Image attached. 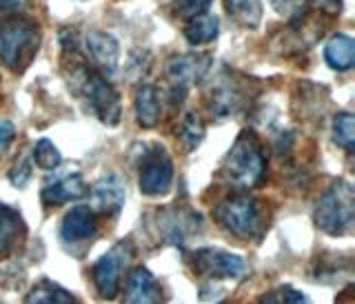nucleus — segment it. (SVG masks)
Segmentation results:
<instances>
[{
    "mask_svg": "<svg viewBox=\"0 0 355 304\" xmlns=\"http://www.w3.org/2000/svg\"><path fill=\"white\" fill-rule=\"evenodd\" d=\"M222 178L236 189H258L266 180V155L253 131H242L229 149Z\"/></svg>",
    "mask_w": 355,
    "mask_h": 304,
    "instance_id": "1",
    "label": "nucleus"
},
{
    "mask_svg": "<svg viewBox=\"0 0 355 304\" xmlns=\"http://www.w3.org/2000/svg\"><path fill=\"white\" fill-rule=\"evenodd\" d=\"M40 47V27L33 20L0 18V62L11 71L27 69Z\"/></svg>",
    "mask_w": 355,
    "mask_h": 304,
    "instance_id": "2",
    "label": "nucleus"
},
{
    "mask_svg": "<svg viewBox=\"0 0 355 304\" xmlns=\"http://www.w3.org/2000/svg\"><path fill=\"white\" fill-rule=\"evenodd\" d=\"M355 222V189L347 180H336L315 205V224L329 235L351 233Z\"/></svg>",
    "mask_w": 355,
    "mask_h": 304,
    "instance_id": "3",
    "label": "nucleus"
},
{
    "mask_svg": "<svg viewBox=\"0 0 355 304\" xmlns=\"http://www.w3.org/2000/svg\"><path fill=\"white\" fill-rule=\"evenodd\" d=\"M73 76H76V89L85 96L87 105L92 107L98 120L109 127H116L122 118V105L118 92L107 83V78L103 74H98L96 69H89L85 65H76Z\"/></svg>",
    "mask_w": 355,
    "mask_h": 304,
    "instance_id": "4",
    "label": "nucleus"
},
{
    "mask_svg": "<svg viewBox=\"0 0 355 304\" xmlns=\"http://www.w3.org/2000/svg\"><path fill=\"white\" fill-rule=\"evenodd\" d=\"M214 218L222 229L240 240H258L262 235V211L251 196H233L214 209Z\"/></svg>",
    "mask_w": 355,
    "mask_h": 304,
    "instance_id": "5",
    "label": "nucleus"
},
{
    "mask_svg": "<svg viewBox=\"0 0 355 304\" xmlns=\"http://www.w3.org/2000/svg\"><path fill=\"white\" fill-rule=\"evenodd\" d=\"M133 260V244L131 240H120L111 249L96 260L92 267V280L96 287V294L103 300H116L122 287V276L129 269Z\"/></svg>",
    "mask_w": 355,
    "mask_h": 304,
    "instance_id": "6",
    "label": "nucleus"
},
{
    "mask_svg": "<svg viewBox=\"0 0 355 304\" xmlns=\"http://www.w3.org/2000/svg\"><path fill=\"white\" fill-rule=\"evenodd\" d=\"M138 187L144 196H166L173 187V162L160 144L144 147L138 167Z\"/></svg>",
    "mask_w": 355,
    "mask_h": 304,
    "instance_id": "7",
    "label": "nucleus"
},
{
    "mask_svg": "<svg viewBox=\"0 0 355 304\" xmlns=\"http://www.w3.org/2000/svg\"><path fill=\"white\" fill-rule=\"evenodd\" d=\"M193 271L202 278L218 282V280H240L247 276V262L240 255L216 249V246H202L196 249L189 257Z\"/></svg>",
    "mask_w": 355,
    "mask_h": 304,
    "instance_id": "8",
    "label": "nucleus"
},
{
    "mask_svg": "<svg viewBox=\"0 0 355 304\" xmlns=\"http://www.w3.org/2000/svg\"><path fill=\"white\" fill-rule=\"evenodd\" d=\"M211 65H214V60H211L209 53H184L166 60L164 71L173 89H180L184 94L189 85H198L205 81L211 71Z\"/></svg>",
    "mask_w": 355,
    "mask_h": 304,
    "instance_id": "9",
    "label": "nucleus"
},
{
    "mask_svg": "<svg viewBox=\"0 0 355 304\" xmlns=\"http://www.w3.org/2000/svg\"><path fill=\"white\" fill-rule=\"evenodd\" d=\"M85 53L94 69L103 76H114L120 60L118 40L105 31H89L85 36Z\"/></svg>",
    "mask_w": 355,
    "mask_h": 304,
    "instance_id": "10",
    "label": "nucleus"
},
{
    "mask_svg": "<svg viewBox=\"0 0 355 304\" xmlns=\"http://www.w3.org/2000/svg\"><path fill=\"white\" fill-rule=\"evenodd\" d=\"M85 196H89V187L80 174H64L58 178H51L40 189V200L44 207H60Z\"/></svg>",
    "mask_w": 355,
    "mask_h": 304,
    "instance_id": "11",
    "label": "nucleus"
},
{
    "mask_svg": "<svg viewBox=\"0 0 355 304\" xmlns=\"http://www.w3.org/2000/svg\"><path fill=\"white\" fill-rule=\"evenodd\" d=\"M200 227V216L193 211H184L180 207H169L158 211V231L166 244L184 246L187 235Z\"/></svg>",
    "mask_w": 355,
    "mask_h": 304,
    "instance_id": "12",
    "label": "nucleus"
},
{
    "mask_svg": "<svg viewBox=\"0 0 355 304\" xmlns=\"http://www.w3.org/2000/svg\"><path fill=\"white\" fill-rule=\"evenodd\" d=\"M162 285L147 267L131 269L125 285V304H164Z\"/></svg>",
    "mask_w": 355,
    "mask_h": 304,
    "instance_id": "13",
    "label": "nucleus"
},
{
    "mask_svg": "<svg viewBox=\"0 0 355 304\" xmlns=\"http://www.w3.org/2000/svg\"><path fill=\"white\" fill-rule=\"evenodd\" d=\"M98 233V216L92 207H73L60 222V240L67 246L83 244Z\"/></svg>",
    "mask_w": 355,
    "mask_h": 304,
    "instance_id": "14",
    "label": "nucleus"
},
{
    "mask_svg": "<svg viewBox=\"0 0 355 304\" xmlns=\"http://www.w3.org/2000/svg\"><path fill=\"white\" fill-rule=\"evenodd\" d=\"M89 196H92V209L96 216L100 213V216H111V218L118 216L127 200L125 187H122V183L116 176L98 180V183L89 189Z\"/></svg>",
    "mask_w": 355,
    "mask_h": 304,
    "instance_id": "15",
    "label": "nucleus"
},
{
    "mask_svg": "<svg viewBox=\"0 0 355 304\" xmlns=\"http://www.w3.org/2000/svg\"><path fill=\"white\" fill-rule=\"evenodd\" d=\"M25 231L27 229L20 213L5 202H0V260H5L16 251L20 240L25 238Z\"/></svg>",
    "mask_w": 355,
    "mask_h": 304,
    "instance_id": "16",
    "label": "nucleus"
},
{
    "mask_svg": "<svg viewBox=\"0 0 355 304\" xmlns=\"http://www.w3.org/2000/svg\"><path fill=\"white\" fill-rule=\"evenodd\" d=\"M324 60L331 69L349 71L355 65V40L347 33H336L324 47Z\"/></svg>",
    "mask_w": 355,
    "mask_h": 304,
    "instance_id": "17",
    "label": "nucleus"
},
{
    "mask_svg": "<svg viewBox=\"0 0 355 304\" xmlns=\"http://www.w3.org/2000/svg\"><path fill=\"white\" fill-rule=\"evenodd\" d=\"M136 118L138 125L151 129L160 120V96L153 85H140L136 92Z\"/></svg>",
    "mask_w": 355,
    "mask_h": 304,
    "instance_id": "18",
    "label": "nucleus"
},
{
    "mask_svg": "<svg viewBox=\"0 0 355 304\" xmlns=\"http://www.w3.org/2000/svg\"><path fill=\"white\" fill-rule=\"evenodd\" d=\"M25 304H83L71 291H67L53 280H40L25 296Z\"/></svg>",
    "mask_w": 355,
    "mask_h": 304,
    "instance_id": "19",
    "label": "nucleus"
},
{
    "mask_svg": "<svg viewBox=\"0 0 355 304\" xmlns=\"http://www.w3.org/2000/svg\"><path fill=\"white\" fill-rule=\"evenodd\" d=\"M220 33V20L214 14H200L191 20H187L184 25V38L189 44H209L218 38Z\"/></svg>",
    "mask_w": 355,
    "mask_h": 304,
    "instance_id": "20",
    "label": "nucleus"
},
{
    "mask_svg": "<svg viewBox=\"0 0 355 304\" xmlns=\"http://www.w3.org/2000/svg\"><path fill=\"white\" fill-rule=\"evenodd\" d=\"M227 14L247 29H258L262 22V0H225Z\"/></svg>",
    "mask_w": 355,
    "mask_h": 304,
    "instance_id": "21",
    "label": "nucleus"
},
{
    "mask_svg": "<svg viewBox=\"0 0 355 304\" xmlns=\"http://www.w3.org/2000/svg\"><path fill=\"white\" fill-rule=\"evenodd\" d=\"M333 140H336L342 149H347L349 153L355 147V116L351 111H340L333 118Z\"/></svg>",
    "mask_w": 355,
    "mask_h": 304,
    "instance_id": "22",
    "label": "nucleus"
},
{
    "mask_svg": "<svg viewBox=\"0 0 355 304\" xmlns=\"http://www.w3.org/2000/svg\"><path fill=\"white\" fill-rule=\"evenodd\" d=\"M175 133H178V138L182 140L184 149L193 151L198 144L202 142V138H205V125H202V120H200V116L191 111V114H187L182 118L180 127H178Z\"/></svg>",
    "mask_w": 355,
    "mask_h": 304,
    "instance_id": "23",
    "label": "nucleus"
},
{
    "mask_svg": "<svg viewBox=\"0 0 355 304\" xmlns=\"http://www.w3.org/2000/svg\"><path fill=\"white\" fill-rule=\"evenodd\" d=\"M33 162H36L40 169H44V171H49V169L60 167L62 155H60L58 147H55L51 140L42 138V140H38L36 144H33Z\"/></svg>",
    "mask_w": 355,
    "mask_h": 304,
    "instance_id": "24",
    "label": "nucleus"
},
{
    "mask_svg": "<svg viewBox=\"0 0 355 304\" xmlns=\"http://www.w3.org/2000/svg\"><path fill=\"white\" fill-rule=\"evenodd\" d=\"M258 304H309V298L295 287L282 285V287L271 289L269 294H264L258 300Z\"/></svg>",
    "mask_w": 355,
    "mask_h": 304,
    "instance_id": "25",
    "label": "nucleus"
},
{
    "mask_svg": "<svg viewBox=\"0 0 355 304\" xmlns=\"http://www.w3.org/2000/svg\"><path fill=\"white\" fill-rule=\"evenodd\" d=\"M271 7L275 9V14L282 16L286 22L297 25V22L304 20L309 3L306 0H271Z\"/></svg>",
    "mask_w": 355,
    "mask_h": 304,
    "instance_id": "26",
    "label": "nucleus"
},
{
    "mask_svg": "<svg viewBox=\"0 0 355 304\" xmlns=\"http://www.w3.org/2000/svg\"><path fill=\"white\" fill-rule=\"evenodd\" d=\"M211 5H214V0H175L173 14L182 20H191L200 14H207Z\"/></svg>",
    "mask_w": 355,
    "mask_h": 304,
    "instance_id": "27",
    "label": "nucleus"
},
{
    "mask_svg": "<svg viewBox=\"0 0 355 304\" xmlns=\"http://www.w3.org/2000/svg\"><path fill=\"white\" fill-rule=\"evenodd\" d=\"M9 180H11V185H14V187L25 189L29 185V180H31V160H27V158H20V160L11 167Z\"/></svg>",
    "mask_w": 355,
    "mask_h": 304,
    "instance_id": "28",
    "label": "nucleus"
},
{
    "mask_svg": "<svg viewBox=\"0 0 355 304\" xmlns=\"http://www.w3.org/2000/svg\"><path fill=\"white\" fill-rule=\"evenodd\" d=\"M14 138H16V127L9 120H0V158L9 151V147L14 144Z\"/></svg>",
    "mask_w": 355,
    "mask_h": 304,
    "instance_id": "29",
    "label": "nucleus"
},
{
    "mask_svg": "<svg viewBox=\"0 0 355 304\" xmlns=\"http://www.w3.org/2000/svg\"><path fill=\"white\" fill-rule=\"evenodd\" d=\"M306 3L320 11H324L329 16L340 14V9H342V0H306Z\"/></svg>",
    "mask_w": 355,
    "mask_h": 304,
    "instance_id": "30",
    "label": "nucleus"
},
{
    "mask_svg": "<svg viewBox=\"0 0 355 304\" xmlns=\"http://www.w3.org/2000/svg\"><path fill=\"white\" fill-rule=\"evenodd\" d=\"M31 5V0H0V11L3 14H20Z\"/></svg>",
    "mask_w": 355,
    "mask_h": 304,
    "instance_id": "31",
    "label": "nucleus"
}]
</instances>
